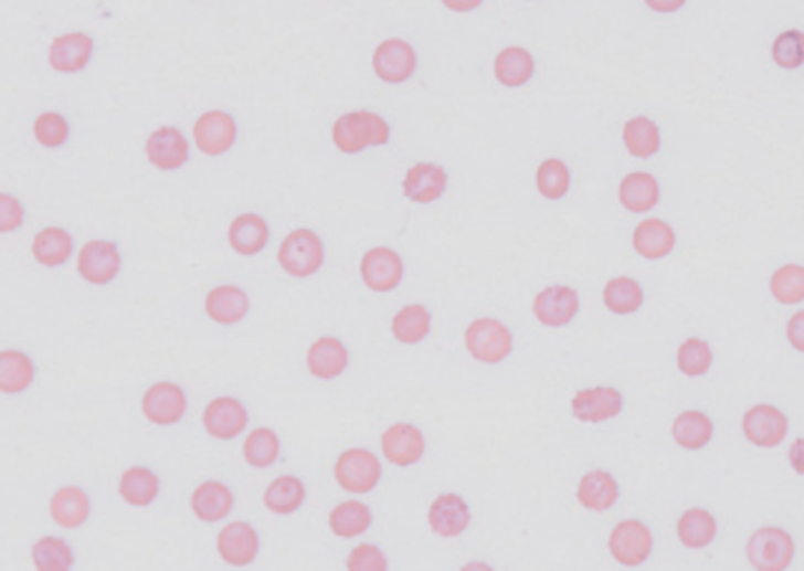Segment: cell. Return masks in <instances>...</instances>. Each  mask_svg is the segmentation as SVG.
I'll use <instances>...</instances> for the list:
<instances>
[{
  "label": "cell",
  "instance_id": "1",
  "mask_svg": "<svg viewBox=\"0 0 804 571\" xmlns=\"http://www.w3.org/2000/svg\"><path fill=\"white\" fill-rule=\"evenodd\" d=\"M691 84L734 91L764 112L804 119V0L727 15Z\"/></svg>",
  "mask_w": 804,
  "mask_h": 571
},
{
  "label": "cell",
  "instance_id": "2",
  "mask_svg": "<svg viewBox=\"0 0 804 571\" xmlns=\"http://www.w3.org/2000/svg\"><path fill=\"white\" fill-rule=\"evenodd\" d=\"M593 136L603 165L659 171H701L717 149L715 136L674 91L628 81L601 104Z\"/></svg>",
  "mask_w": 804,
  "mask_h": 571
},
{
  "label": "cell",
  "instance_id": "3",
  "mask_svg": "<svg viewBox=\"0 0 804 571\" xmlns=\"http://www.w3.org/2000/svg\"><path fill=\"white\" fill-rule=\"evenodd\" d=\"M669 482V474H666ZM666 488L656 501L642 506L609 529L603 547L618 569H648L662 554L664 543Z\"/></svg>",
  "mask_w": 804,
  "mask_h": 571
},
{
  "label": "cell",
  "instance_id": "4",
  "mask_svg": "<svg viewBox=\"0 0 804 571\" xmlns=\"http://www.w3.org/2000/svg\"><path fill=\"white\" fill-rule=\"evenodd\" d=\"M332 141L342 154H362L368 149H385L392 141V124L385 116L360 108L342 114L332 126Z\"/></svg>",
  "mask_w": 804,
  "mask_h": 571
},
{
  "label": "cell",
  "instance_id": "5",
  "mask_svg": "<svg viewBox=\"0 0 804 571\" xmlns=\"http://www.w3.org/2000/svg\"><path fill=\"white\" fill-rule=\"evenodd\" d=\"M468 356L480 366H503L516 352V332L500 317H475L463 335Z\"/></svg>",
  "mask_w": 804,
  "mask_h": 571
},
{
  "label": "cell",
  "instance_id": "6",
  "mask_svg": "<svg viewBox=\"0 0 804 571\" xmlns=\"http://www.w3.org/2000/svg\"><path fill=\"white\" fill-rule=\"evenodd\" d=\"M744 554L752 569L760 571H784L797 561V541L790 529L764 524L749 531L744 541Z\"/></svg>",
  "mask_w": 804,
  "mask_h": 571
},
{
  "label": "cell",
  "instance_id": "7",
  "mask_svg": "<svg viewBox=\"0 0 804 571\" xmlns=\"http://www.w3.org/2000/svg\"><path fill=\"white\" fill-rule=\"evenodd\" d=\"M790 413L772 401L752 403L742 413V421H739L742 438L749 446L760 451H774L784 446V441L790 438Z\"/></svg>",
  "mask_w": 804,
  "mask_h": 571
},
{
  "label": "cell",
  "instance_id": "8",
  "mask_svg": "<svg viewBox=\"0 0 804 571\" xmlns=\"http://www.w3.org/2000/svg\"><path fill=\"white\" fill-rule=\"evenodd\" d=\"M531 313L538 325H543L548 330H565L575 325L581 313H583V293L579 285L569 283H553L538 289Z\"/></svg>",
  "mask_w": 804,
  "mask_h": 571
},
{
  "label": "cell",
  "instance_id": "9",
  "mask_svg": "<svg viewBox=\"0 0 804 571\" xmlns=\"http://www.w3.org/2000/svg\"><path fill=\"white\" fill-rule=\"evenodd\" d=\"M719 531V516L707 504H681L679 511L674 509V543L684 551H707L717 547Z\"/></svg>",
  "mask_w": 804,
  "mask_h": 571
},
{
  "label": "cell",
  "instance_id": "10",
  "mask_svg": "<svg viewBox=\"0 0 804 571\" xmlns=\"http://www.w3.org/2000/svg\"><path fill=\"white\" fill-rule=\"evenodd\" d=\"M372 71L382 84L388 86H405L417 76L420 71V53L413 41L392 35L374 45L372 53Z\"/></svg>",
  "mask_w": 804,
  "mask_h": 571
},
{
  "label": "cell",
  "instance_id": "11",
  "mask_svg": "<svg viewBox=\"0 0 804 571\" xmlns=\"http://www.w3.org/2000/svg\"><path fill=\"white\" fill-rule=\"evenodd\" d=\"M447 187H451V175L443 165L431 159H420L415 165H410L402 175L400 189L402 197L408 199L410 204L431 207L437 204L445 197Z\"/></svg>",
  "mask_w": 804,
  "mask_h": 571
},
{
  "label": "cell",
  "instance_id": "12",
  "mask_svg": "<svg viewBox=\"0 0 804 571\" xmlns=\"http://www.w3.org/2000/svg\"><path fill=\"white\" fill-rule=\"evenodd\" d=\"M335 478L345 491L370 494L382 482V461L370 448H350L337 458Z\"/></svg>",
  "mask_w": 804,
  "mask_h": 571
},
{
  "label": "cell",
  "instance_id": "13",
  "mask_svg": "<svg viewBox=\"0 0 804 571\" xmlns=\"http://www.w3.org/2000/svg\"><path fill=\"white\" fill-rule=\"evenodd\" d=\"M325 262V244L313 230L289 232L279 247V265L292 277H313Z\"/></svg>",
  "mask_w": 804,
  "mask_h": 571
},
{
  "label": "cell",
  "instance_id": "14",
  "mask_svg": "<svg viewBox=\"0 0 804 571\" xmlns=\"http://www.w3.org/2000/svg\"><path fill=\"white\" fill-rule=\"evenodd\" d=\"M360 275L362 283L368 285L372 293L378 295L395 293L402 285V279H405V262H402V255L398 250L382 244V247H372L364 252L360 262Z\"/></svg>",
  "mask_w": 804,
  "mask_h": 571
},
{
  "label": "cell",
  "instance_id": "15",
  "mask_svg": "<svg viewBox=\"0 0 804 571\" xmlns=\"http://www.w3.org/2000/svg\"><path fill=\"white\" fill-rule=\"evenodd\" d=\"M490 71L498 86L510 91L526 88L531 86L538 76V59L533 56L531 49H526V45L510 43L503 45L496 56H493Z\"/></svg>",
  "mask_w": 804,
  "mask_h": 571
},
{
  "label": "cell",
  "instance_id": "16",
  "mask_svg": "<svg viewBox=\"0 0 804 571\" xmlns=\"http://www.w3.org/2000/svg\"><path fill=\"white\" fill-rule=\"evenodd\" d=\"M380 446L382 456L388 458V464L398 468H410L423 461L427 451V438L423 429L415 423H392L382 431Z\"/></svg>",
  "mask_w": 804,
  "mask_h": 571
},
{
  "label": "cell",
  "instance_id": "17",
  "mask_svg": "<svg viewBox=\"0 0 804 571\" xmlns=\"http://www.w3.org/2000/svg\"><path fill=\"white\" fill-rule=\"evenodd\" d=\"M473 524V509L461 494L445 491L427 506V527L437 539H458Z\"/></svg>",
  "mask_w": 804,
  "mask_h": 571
},
{
  "label": "cell",
  "instance_id": "18",
  "mask_svg": "<svg viewBox=\"0 0 804 571\" xmlns=\"http://www.w3.org/2000/svg\"><path fill=\"white\" fill-rule=\"evenodd\" d=\"M533 184L543 202L561 204L571 197L575 187V167L565 157H546L536 165Z\"/></svg>",
  "mask_w": 804,
  "mask_h": 571
},
{
  "label": "cell",
  "instance_id": "19",
  "mask_svg": "<svg viewBox=\"0 0 804 571\" xmlns=\"http://www.w3.org/2000/svg\"><path fill=\"white\" fill-rule=\"evenodd\" d=\"M766 295L780 307H800L804 305V262L784 260L774 265L766 275Z\"/></svg>",
  "mask_w": 804,
  "mask_h": 571
},
{
  "label": "cell",
  "instance_id": "20",
  "mask_svg": "<svg viewBox=\"0 0 804 571\" xmlns=\"http://www.w3.org/2000/svg\"><path fill=\"white\" fill-rule=\"evenodd\" d=\"M78 272L91 285H108L121 272V252L114 242H88L81 250Z\"/></svg>",
  "mask_w": 804,
  "mask_h": 571
},
{
  "label": "cell",
  "instance_id": "21",
  "mask_svg": "<svg viewBox=\"0 0 804 571\" xmlns=\"http://www.w3.org/2000/svg\"><path fill=\"white\" fill-rule=\"evenodd\" d=\"M194 141L207 157H222L236 141V121L224 112H207L194 124Z\"/></svg>",
  "mask_w": 804,
  "mask_h": 571
},
{
  "label": "cell",
  "instance_id": "22",
  "mask_svg": "<svg viewBox=\"0 0 804 571\" xmlns=\"http://www.w3.org/2000/svg\"><path fill=\"white\" fill-rule=\"evenodd\" d=\"M146 157L157 169L173 171L189 161V141L177 126H161L146 141Z\"/></svg>",
  "mask_w": 804,
  "mask_h": 571
},
{
  "label": "cell",
  "instance_id": "23",
  "mask_svg": "<svg viewBox=\"0 0 804 571\" xmlns=\"http://www.w3.org/2000/svg\"><path fill=\"white\" fill-rule=\"evenodd\" d=\"M390 332H392V338L400 342V346H408V348L423 346V342L431 338V332H433V310L423 303L402 305L400 310L392 315Z\"/></svg>",
  "mask_w": 804,
  "mask_h": 571
},
{
  "label": "cell",
  "instance_id": "24",
  "mask_svg": "<svg viewBox=\"0 0 804 571\" xmlns=\"http://www.w3.org/2000/svg\"><path fill=\"white\" fill-rule=\"evenodd\" d=\"M144 415L157 425H173L184 419L187 395L177 383H157L144 395Z\"/></svg>",
  "mask_w": 804,
  "mask_h": 571
},
{
  "label": "cell",
  "instance_id": "25",
  "mask_svg": "<svg viewBox=\"0 0 804 571\" xmlns=\"http://www.w3.org/2000/svg\"><path fill=\"white\" fill-rule=\"evenodd\" d=\"M246 421H250V415H246V408L236 398H216L204 411V425L209 436L219 441H232L240 436L246 429Z\"/></svg>",
  "mask_w": 804,
  "mask_h": 571
},
{
  "label": "cell",
  "instance_id": "26",
  "mask_svg": "<svg viewBox=\"0 0 804 571\" xmlns=\"http://www.w3.org/2000/svg\"><path fill=\"white\" fill-rule=\"evenodd\" d=\"M219 554L232 567L252 564L260 554V533L246 521L230 524L219 537Z\"/></svg>",
  "mask_w": 804,
  "mask_h": 571
},
{
  "label": "cell",
  "instance_id": "27",
  "mask_svg": "<svg viewBox=\"0 0 804 571\" xmlns=\"http://www.w3.org/2000/svg\"><path fill=\"white\" fill-rule=\"evenodd\" d=\"M91 56H94V39L86 33H66L51 45V66L61 71V74H78L88 66Z\"/></svg>",
  "mask_w": 804,
  "mask_h": 571
},
{
  "label": "cell",
  "instance_id": "28",
  "mask_svg": "<svg viewBox=\"0 0 804 571\" xmlns=\"http://www.w3.org/2000/svg\"><path fill=\"white\" fill-rule=\"evenodd\" d=\"M307 366L315 378L335 380L350 366V350L340 338H319L307 352Z\"/></svg>",
  "mask_w": 804,
  "mask_h": 571
},
{
  "label": "cell",
  "instance_id": "29",
  "mask_svg": "<svg viewBox=\"0 0 804 571\" xmlns=\"http://www.w3.org/2000/svg\"><path fill=\"white\" fill-rule=\"evenodd\" d=\"M191 509H194L199 519L207 524L226 519L234 509L232 488L224 486L222 482H204L194 488V494H191Z\"/></svg>",
  "mask_w": 804,
  "mask_h": 571
},
{
  "label": "cell",
  "instance_id": "30",
  "mask_svg": "<svg viewBox=\"0 0 804 571\" xmlns=\"http://www.w3.org/2000/svg\"><path fill=\"white\" fill-rule=\"evenodd\" d=\"M207 315L219 325H236L250 315V297L234 285L214 287L207 295Z\"/></svg>",
  "mask_w": 804,
  "mask_h": 571
},
{
  "label": "cell",
  "instance_id": "31",
  "mask_svg": "<svg viewBox=\"0 0 804 571\" xmlns=\"http://www.w3.org/2000/svg\"><path fill=\"white\" fill-rule=\"evenodd\" d=\"M269 242V224L260 214L236 216L230 226V244L244 257L260 255Z\"/></svg>",
  "mask_w": 804,
  "mask_h": 571
},
{
  "label": "cell",
  "instance_id": "32",
  "mask_svg": "<svg viewBox=\"0 0 804 571\" xmlns=\"http://www.w3.org/2000/svg\"><path fill=\"white\" fill-rule=\"evenodd\" d=\"M91 514V498L78 486H66L56 491L51 501V516L53 521L61 524L66 529H76L88 519Z\"/></svg>",
  "mask_w": 804,
  "mask_h": 571
},
{
  "label": "cell",
  "instance_id": "33",
  "mask_svg": "<svg viewBox=\"0 0 804 571\" xmlns=\"http://www.w3.org/2000/svg\"><path fill=\"white\" fill-rule=\"evenodd\" d=\"M159 488H161L159 476L146 466H131L121 476V484H118V491H121L124 501L136 506V509H144V506H151L157 501Z\"/></svg>",
  "mask_w": 804,
  "mask_h": 571
},
{
  "label": "cell",
  "instance_id": "34",
  "mask_svg": "<svg viewBox=\"0 0 804 571\" xmlns=\"http://www.w3.org/2000/svg\"><path fill=\"white\" fill-rule=\"evenodd\" d=\"M330 527L340 539H358L372 527V509L362 501H342L330 514Z\"/></svg>",
  "mask_w": 804,
  "mask_h": 571
},
{
  "label": "cell",
  "instance_id": "35",
  "mask_svg": "<svg viewBox=\"0 0 804 571\" xmlns=\"http://www.w3.org/2000/svg\"><path fill=\"white\" fill-rule=\"evenodd\" d=\"M35 378V366L29 356L18 350L0 352V391L13 395L25 391Z\"/></svg>",
  "mask_w": 804,
  "mask_h": 571
},
{
  "label": "cell",
  "instance_id": "36",
  "mask_svg": "<svg viewBox=\"0 0 804 571\" xmlns=\"http://www.w3.org/2000/svg\"><path fill=\"white\" fill-rule=\"evenodd\" d=\"M73 240L66 230L61 226H49L33 240V257L45 267H61L63 262L71 257Z\"/></svg>",
  "mask_w": 804,
  "mask_h": 571
},
{
  "label": "cell",
  "instance_id": "37",
  "mask_svg": "<svg viewBox=\"0 0 804 571\" xmlns=\"http://www.w3.org/2000/svg\"><path fill=\"white\" fill-rule=\"evenodd\" d=\"M305 484L297 476H279L267 486L264 494V504L274 514H295L302 504H305Z\"/></svg>",
  "mask_w": 804,
  "mask_h": 571
},
{
  "label": "cell",
  "instance_id": "38",
  "mask_svg": "<svg viewBox=\"0 0 804 571\" xmlns=\"http://www.w3.org/2000/svg\"><path fill=\"white\" fill-rule=\"evenodd\" d=\"M279 436L272 429H257L244 441V458L254 468H269L279 458Z\"/></svg>",
  "mask_w": 804,
  "mask_h": 571
},
{
  "label": "cell",
  "instance_id": "39",
  "mask_svg": "<svg viewBox=\"0 0 804 571\" xmlns=\"http://www.w3.org/2000/svg\"><path fill=\"white\" fill-rule=\"evenodd\" d=\"M33 561L39 571H68L73 567V549L59 537H45L33 547Z\"/></svg>",
  "mask_w": 804,
  "mask_h": 571
},
{
  "label": "cell",
  "instance_id": "40",
  "mask_svg": "<svg viewBox=\"0 0 804 571\" xmlns=\"http://www.w3.org/2000/svg\"><path fill=\"white\" fill-rule=\"evenodd\" d=\"M33 131H35V139H39L43 147H49V149L63 147V144L68 141V134H71L68 121L56 112L41 114L39 119H35Z\"/></svg>",
  "mask_w": 804,
  "mask_h": 571
},
{
  "label": "cell",
  "instance_id": "41",
  "mask_svg": "<svg viewBox=\"0 0 804 571\" xmlns=\"http://www.w3.org/2000/svg\"><path fill=\"white\" fill-rule=\"evenodd\" d=\"M347 569L350 571H385L388 569V557L382 554L378 543H362V547L352 549V554L347 557Z\"/></svg>",
  "mask_w": 804,
  "mask_h": 571
},
{
  "label": "cell",
  "instance_id": "42",
  "mask_svg": "<svg viewBox=\"0 0 804 571\" xmlns=\"http://www.w3.org/2000/svg\"><path fill=\"white\" fill-rule=\"evenodd\" d=\"M784 342L797 352V356H804V305H800L787 320H784Z\"/></svg>",
  "mask_w": 804,
  "mask_h": 571
},
{
  "label": "cell",
  "instance_id": "43",
  "mask_svg": "<svg viewBox=\"0 0 804 571\" xmlns=\"http://www.w3.org/2000/svg\"><path fill=\"white\" fill-rule=\"evenodd\" d=\"M23 222V204L13 194L0 197V230L13 232Z\"/></svg>",
  "mask_w": 804,
  "mask_h": 571
},
{
  "label": "cell",
  "instance_id": "44",
  "mask_svg": "<svg viewBox=\"0 0 804 571\" xmlns=\"http://www.w3.org/2000/svg\"><path fill=\"white\" fill-rule=\"evenodd\" d=\"M787 466L797 478H804V433L794 438L787 448Z\"/></svg>",
  "mask_w": 804,
  "mask_h": 571
},
{
  "label": "cell",
  "instance_id": "45",
  "mask_svg": "<svg viewBox=\"0 0 804 571\" xmlns=\"http://www.w3.org/2000/svg\"><path fill=\"white\" fill-rule=\"evenodd\" d=\"M441 3L447 8L451 13H458V15H468V13H475L478 8L486 3V0H441Z\"/></svg>",
  "mask_w": 804,
  "mask_h": 571
},
{
  "label": "cell",
  "instance_id": "46",
  "mask_svg": "<svg viewBox=\"0 0 804 571\" xmlns=\"http://www.w3.org/2000/svg\"><path fill=\"white\" fill-rule=\"evenodd\" d=\"M536 3H541V0H536Z\"/></svg>",
  "mask_w": 804,
  "mask_h": 571
}]
</instances>
